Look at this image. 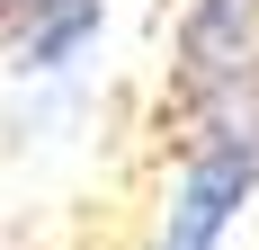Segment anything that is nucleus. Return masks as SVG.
<instances>
[{
    "mask_svg": "<svg viewBox=\"0 0 259 250\" xmlns=\"http://www.w3.org/2000/svg\"><path fill=\"white\" fill-rule=\"evenodd\" d=\"M250 197H259V80H241L197 116V143H188L179 188H170L161 250H224V232L241 224Z\"/></svg>",
    "mask_w": 259,
    "mask_h": 250,
    "instance_id": "obj_1",
    "label": "nucleus"
},
{
    "mask_svg": "<svg viewBox=\"0 0 259 250\" xmlns=\"http://www.w3.org/2000/svg\"><path fill=\"white\" fill-rule=\"evenodd\" d=\"M241 80H259V0H188V27H179V99H188V116H206Z\"/></svg>",
    "mask_w": 259,
    "mask_h": 250,
    "instance_id": "obj_2",
    "label": "nucleus"
},
{
    "mask_svg": "<svg viewBox=\"0 0 259 250\" xmlns=\"http://www.w3.org/2000/svg\"><path fill=\"white\" fill-rule=\"evenodd\" d=\"M9 27H18V63L27 72H72L80 54L99 45V0H0Z\"/></svg>",
    "mask_w": 259,
    "mask_h": 250,
    "instance_id": "obj_3",
    "label": "nucleus"
}]
</instances>
